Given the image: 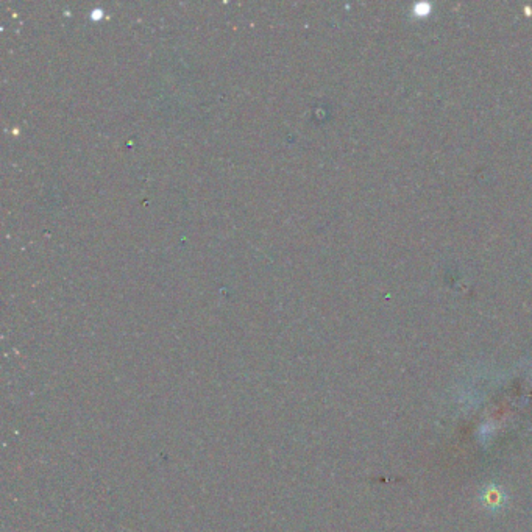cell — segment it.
<instances>
[{
    "label": "cell",
    "instance_id": "obj_1",
    "mask_svg": "<svg viewBox=\"0 0 532 532\" xmlns=\"http://www.w3.org/2000/svg\"><path fill=\"white\" fill-rule=\"evenodd\" d=\"M484 502L489 508H498L502 502V492H499L495 486L489 487V490L484 492Z\"/></svg>",
    "mask_w": 532,
    "mask_h": 532
}]
</instances>
